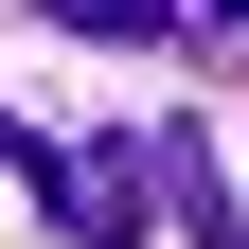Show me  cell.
Wrapping results in <instances>:
<instances>
[{"instance_id":"1","label":"cell","mask_w":249,"mask_h":249,"mask_svg":"<svg viewBox=\"0 0 249 249\" xmlns=\"http://www.w3.org/2000/svg\"><path fill=\"white\" fill-rule=\"evenodd\" d=\"M53 160V231L71 249H142L160 231V142H36Z\"/></svg>"},{"instance_id":"2","label":"cell","mask_w":249,"mask_h":249,"mask_svg":"<svg viewBox=\"0 0 249 249\" xmlns=\"http://www.w3.org/2000/svg\"><path fill=\"white\" fill-rule=\"evenodd\" d=\"M53 36H89V53H142V36H178V0H36Z\"/></svg>"},{"instance_id":"3","label":"cell","mask_w":249,"mask_h":249,"mask_svg":"<svg viewBox=\"0 0 249 249\" xmlns=\"http://www.w3.org/2000/svg\"><path fill=\"white\" fill-rule=\"evenodd\" d=\"M196 36H213V53H249V0H196Z\"/></svg>"},{"instance_id":"4","label":"cell","mask_w":249,"mask_h":249,"mask_svg":"<svg viewBox=\"0 0 249 249\" xmlns=\"http://www.w3.org/2000/svg\"><path fill=\"white\" fill-rule=\"evenodd\" d=\"M196 249H249V231H196Z\"/></svg>"}]
</instances>
